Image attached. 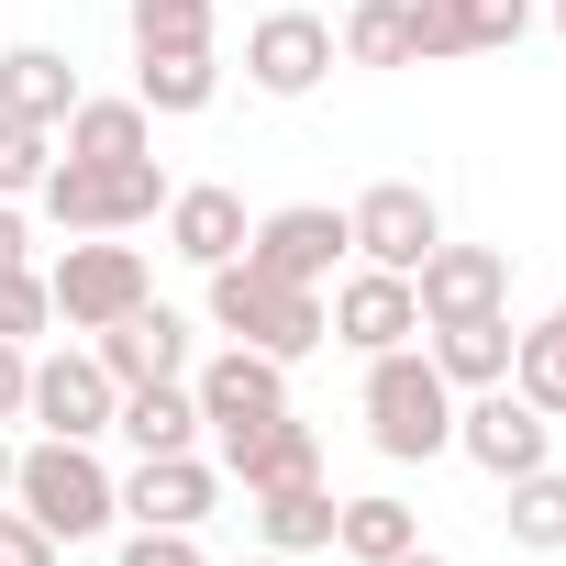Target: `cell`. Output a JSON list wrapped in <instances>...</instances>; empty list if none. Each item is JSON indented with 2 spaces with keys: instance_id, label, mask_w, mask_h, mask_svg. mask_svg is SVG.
<instances>
[{
  "instance_id": "6da1fadb",
  "label": "cell",
  "mask_w": 566,
  "mask_h": 566,
  "mask_svg": "<svg viewBox=\"0 0 566 566\" xmlns=\"http://www.w3.org/2000/svg\"><path fill=\"white\" fill-rule=\"evenodd\" d=\"M367 444H378L389 467H433V455H455V389H444V367H433L422 345L367 356Z\"/></svg>"
},
{
  "instance_id": "7a4b0ae2",
  "label": "cell",
  "mask_w": 566,
  "mask_h": 566,
  "mask_svg": "<svg viewBox=\"0 0 566 566\" xmlns=\"http://www.w3.org/2000/svg\"><path fill=\"white\" fill-rule=\"evenodd\" d=\"M12 511H34L56 544H90L123 522V478L101 467V444H67V433H34L12 455Z\"/></svg>"
},
{
  "instance_id": "3957f363",
  "label": "cell",
  "mask_w": 566,
  "mask_h": 566,
  "mask_svg": "<svg viewBox=\"0 0 566 566\" xmlns=\"http://www.w3.org/2000/svg\"><path fill=\"white\" fill-rule=\"evenodd\" d=\"M211 334L222 345H255V356H277V367H301L323 334H334V312H323V290H290V277H266V266H211Z\"/></svg>"
},
{
  "instance_id": "277c9868",
  "label": "cell",
  "mask_w": 566,
  "mask_h": 566,
  "mask_svg": "<svg viewBox=\"0 0 566 566\" xmlns=\"http://www.w3.org/2000/svg\"><path fill=\"white\" fill-rule=\"evenodd\" d=\"M34 211L56 233H134V222L167 211V167L156 156H56L45 189H34Z\"/></svg>"
},
{
  "instance_id": "5b68a950",
  "label": "cell",
  "mask_w": 566,
  "mask_h": 566,
  "mask_svg": "<svg viewBox=\"0 0 566 566\" xmlns=\"http://www.w3.org/2000/svg\"><path fill=\"white\" fill-rule=\"evenodd\" d=\"M45 290H56V323H67V334H101V323H123V312L156 301V266H145V244H123V233H78V244L45 266Z\"/></svg>"
},
{
  "instance_id": "8992f818",
  "label": "cell",
  "mask_w": 566,
  "mask_h": 566,
  "mask_svg": "<svg viewBox=\"0 0 566 566\" xmlns=\"http://www.w3.org/2000/svg\"><path fill=\"white\" fill-rule=\"evenodd\" d=\"M345 255H356V233H345L334 200H277V211H255V233H244V266L290 277V290H323Z\"/></svg>"
},
{
  "instance_id": "52a82bcc",
  "label": "cell",
  "mask_w": 566,
  "mask_h": 566,
  "mask_svg": "<svg viewBox=\"0 0 566 566\" xmlns=\"http://www.w3.org/2000/svg\"><path fill=\"white\" fill-rule=\"evenodd\" d=\"M345 233H356V266L411 277V266L444 244V211H433V189H422V178H378V189H356V200H345Z\"/></svg>"
},
{
  "instance_id": "ba28073f",
  "label": "cell",
  "mask_w": 566,
  "mask_h": 566,
  "mask_svg": "<svg viewBox=\"0 0 566 566\" xmlns=\"http://www.w3.org/2000/svg\"><path fill=\"white\" fill-rule=\"evenodd\" d=\"M455 455L489 467V478H522V467H555V422L500 378V389H467L455 400Z\"/></svg>"
},
{
  "instance_id": "9c48e42d",
  "label": "cell",
  "mask_w": 566,
  "mask_h": 566,
  "mask_svg": "<svg viewBox=\"0 0 566 566\" xmlns=\"http://www.w3.org/2000/svg\"><path fill=\"white\" fill-rule=\"evenodd\" d=\"M189 400H200V433L233 444V433H255L266 411H290V367L255 356V345H222L211 367H189Z\"/></svg>"
},
{
  "instance_id": "30bf717a",
  "label": "cell",
  "mask_w": 566,
  "mask_h": 566,
  "mask_svg": "<svg viewBox=\"0 0 566 566\" xmlns=\"http://www.w3.org/2000/svg\"><path fill=\"white\" fill-rule=\"evenodd\" d=\"M112 411H123V389H112V367H101L90 345H67V356H34V400H23V422H34V433L101 444V433H112Z\"/></svg>"
},
{
  "instance_id": "8fae6325",
  "label": "cell",
  "mask_w": 566,
  "mask_h": 566,
  "mask_svg": "<svg viewBox=\"0 0 566 566\" xmlns=\"http://www.w3.org/2000/svg\"><path fill=\"white\" fill-rule=\"evenodd\" d=\"M211 500H222V467L200 444L189 455H134V478H123V522H145V533H200Z\"/></svg>"
},
{
  "instance_id": "7c38bea8",
  "label": "cell",
  "mask_w": 566,
  "mask_h": 566,
  "mask_svg": "<svg viewBox=\"0 0 566 566\" xmlns=\"http://www.w3.org/2000/svg\"><path fill=\"white\" fill-rule=\"evenodd\" d=\"M244 78H255L266 101H312V90L334 78V23H323V12H266V23L244 34Z\"/></svg>"
},
{
  "instance_id": "4fadbf2b",
  "label": "cell",
  "mask_w": 566,
  "mask_h": 566,
  "mask_svg": "<svg viewBox=\"0 0 566 566\" xmlns=\"http://www.w3.org/2000/svg\"><path fill=\"white\" fill-rule=\"evenodd\" d=\"M411 301H422V323L511 312V255H500V244H433V255L411 266Z\"/></svg>"
},
{
  "instance_id": "5bb4252c",
  "label": "cell",
  "mask_w": 566,
  "mask_h": 566,
  "mask_svg": "<svg viewBox=\"0 0 566 566\" xmlns=\"http://www.w3.org/2000/svg\"><path fill=\"white\" fill-rule=\"evenodd\" d=\"M323 312H334V345H356V356L422 345V301H411V277H389V266H356Z\"/></svg>"
},
{
  "instance_id": "9a60e30c",
  "label": "cell",
  "mask_w": 566,
  "mask_h": 566,
  "mask_svg": "<svg viewBox=\"0 0 566 566\" xmlns=\"http://www.w3.org/2000/svg\"><path fill=\"white\" fill-rule=\"evenodd\" d=\"M90 356L112 367V389H156V378H189V323H178L167 301H145V312L101 323V334H90Z\"/></svg>"
},
{
  "instance_id": "2e32d148",
  "label": "cell",
  "mask_w": 566,
  "mask_h": 566,
  "mask_svg": "<svg viewBox=\"0 0 566 566\" xmlns=\"http://www.w3.org/2000/svg\"><path fill=\"white\" fill-rule=\"evenodd\" d=\"M156 222H167V255H189L200 277H211V266H233V255H244V233H255V222H244V200H233L222 178L167 189V211H156Z\"/></svg>"
},
{
  "instance_id": "e0dca14e",
  "label": "cell",
  "mask_w": 566,
  "mask_h": 566,
  "mask_svg": "<svg viewBox=\"0 0 566 566\" xmlns=\"http://www.w3.org/2000/svg\"><path fill=\"white\" fill-rule=\"evenodd\" d=\"M222 478H244V489H290V478H323V433H312L301 411H266L255 433H233V444H222Z\"/></svg>"
},
{
  "instance_id": "ac0fdd59",
  "label": "cell",
  "mask_w": 566,
  "mask_h": 566,
  "mask_svg": "<svg viewBox=\"0 0 566 566\" xmlns=\"http://www.w3.org/2000/svg\"><path fill=\"white\" fill-rule=\"evenodd\" d=\"M211 90H222V56H211V45H134V101H145L156 123L211 112Z\"/></svg>"
},
{
  "instance_id": "d6986e66",
  "label": "cell",
  "mask_w": 566,
  "mask_h": 566,
  "mask_svg": "<svg viewBox=\"0 0 566 566\" xmlns=\"http://www.w3.org/2000/svg\"><path fill=\"white\" fill-rule=\"evenodd\" d=\"M422 334H433L422 356L444 367V389H455V400L511 378V312H455V323H422Z\"/></svg>"
},
{
  "instance_id": "ffe728a7",
  "label": "cell",
  "mask_w": 566,
  "mask_h": 566,
  "mask_svg": "<svg viewBox=\"0 0 566 566\" xmlns=\"http://www.w3.org/2000/svg\"><path fill=\"white\" fill-rule=\"evenodd\" d=\"M255 500V544L266 555H334V489L290 478V489H244Z\"/></svg>"
},
{
  "instance_id": "44dd1931",
  "label": "cell",
  "mask_w": 566,
  "mask_h": 566,
  "mask_svg": "<svg viewBox=\"0 0 566 566\" xmlns=\"http://www.w3.org/2000/svg\"><path fill=\"white\" fill-rule=\"evenodd\" d=\"M0 112H12V123H67L78 112V67L56 56V45H12V56H0Z\"/></svg>"
},
{
  "instance_id": "7402d4cb",
  "label": "cell",
  "mask_w": 566,
  "mask_h": 566,
  "mask_svg": "<svg viewBox=\"0 0 566 566\" xmlns=\"http://www.w3.org/2000/svg\"><path fill=\"white\" fill-rule=\"evenodd\" d=\"M112 433H123L134 455H189V444H200V400H189V378H156V389H123Z\"/></svg>"
},
{
  "instance_id": "603a6c76",
  "label": "cell",
  "mask_w": 566,
  "mask_h": 566,
  "mask_svg": "<svg viewBox=\"0 0 566 566\" xmlns=\"http://www.w3.org/2000/svg\"><path fill=\"white\" fill-rule=\"evenodd\" d=\"M411 544H422L411 500H389V489H367V500H334V555H345V566H389V555H411Z\"/></svg>"
},
{
  "instance_id": "cb8c5ba5",
  "label": "cell",
  "mask_w": 566,
  "mask_h": 566,
  "mask_svg": "<svg viewBox=\"0 0 566 566\" xmlns=\"http://www.w3.org/2000/svg\"><path fill=\"white\" fill-rule=\"evenodd\" d=\"M56 145H67V156H156V112H145V101H90V90H78V112L56 123Z\"/></svg>"
},
{
  "instance_id": "d4e9b609",
  "label": "cell",
  "mask_w": 566,
  "mask_h": 566,
  "mask_svg": "<svg viewBox=\"0 0 566 566\" xmlns=\"http://www.w3.org/2000/svg\"><path fill=\"white\" fill-rule=\"evenodd\" d=\"M500 489H511V511H500L511 544H522V555H566V478H555V467H522V478H500Z\"/></svg>"
},
{
  "instance_id": "484cf974",
  "label": "cell",
  "mask_w": 566,
  "mask_h": 566,
  "mask_svg": "<svg viewBox=\"0 0 566 566\" xmlns=\"http://www.w3.org/2000/svg\"><path fill=\"white\" fill-rule=\"evenodd\" d=\"M511 389H522L544 422H566V323H522V334H511Z\"/></svg>"
},
{
  "instance_id": "4316f807",
  "label": "cell",
  "mask_w": 566,
  "mask_h": 566,
  "mask_svg": "<svg viewBox=\"0 0 566 566\" xmlns=\"http://www.w3.org/2000/svg\"><path fill=\"white\" fill-rule=\"evenodd\" d=\"M334 56L345 67H411V0H356Z\"/></svg>"
},
{
  "instance_id": "83f0119b",
  "label": "cell",
  "mask_w": 566,
  "mask_h": 566,
  "mask_svg": "<svg viewBox=\"0 0 566 566\" xmlns=\"http://www.w3.org/2000/svg\"><path fill=\"white\" fill-rule=\"evenodd\" d=\"M45 167H56V134L0 112V200H34V189H45Z\"/></svg>"
},
{
  "instance_id": "f1b7e54d",
  "label": "cell",
  "mask_w": 566,
  "mask_h": 566,
  "mask_svg": "<svg viewBox=\"0 0 566 566\" xmlns=\"http://www.w3.org/2000/svg\"><path fill=\"white\" fill-rule=\"evenodd\" d=\"M444 56H478L467 0H411V67H444Z\"/></svg>"
},
{
  "instance_id": "f546056e",
  "label": "cell",
  "mask_w": 566,
  "mask_h": 566,
  "mask_svg": "<svg viewBox=\"0 0 566 566\" xmlns=\"http://www.w3.org/2000/svg\"><path fill=\"white\" fill-rule=\"evenodd\" d=\"M56 323V290H45V266H0V345H34Z\"/></svg>"
},
{
  "instance_id": "4dcf8cb0",
  "label": "cell",
  "mask_w": 566,
  "mask_h": 566,
  "mask_svg": "<svg viewBox=\"0 0 566 566\" xmlns=\"http://www.w3.org/2000/svg\"><path fill=\"white\" fill-rule=\"evenodd\" d=\"M134 45H211V0H123Z\"/></svg>"
},
{
  "instance_id": "1f68e13d",
  "label": "cell",
  "mask_w": 566,
  "mask_h": 566,
  "mask_svg": "<svg viewBox=\"0 0 566 566\" xmlns=\"http://www.w3.org/2000/svg\"><path fill=\"white\" fill-rule=\"evenodd\" d=\"M56 555H67V544H56L34 511H12V500H0V566H56Z\"/></svg>"
},
{
  "instance_id": "d6a6232c",
  "label": "cell",
  "mask_w": 566,
  "mask_h": 566,
  "mask_svg": "<svg viewBox=\"0 0 566 566\" xmlns=\"http://www.w3.org/2000/svg\"><path fill=\"white\" fill-rule=\"evenodd\" d=\"M467 23H478V56L489 45H522L533 34V0H467Z\"/></svg>"
},
{
  "instance_id": "836d02e7",
  "label": "cell",
  "mask_w": 566,
  "mask_h": 566,
  "mask_svg": "<svg viewBox=\"0 0 566 566\" xmlns=\"http://www.w3.org/2000/svg\"><path fill=\"white\" fill-rule=\"evenodd\" d=\"M123 566H211V555H200V533H145V522H134Z\"/></svg>"
},
{
  "instance_id": "e575fe53",
  "label": "cell",
  "mask_w": 566,
  "mask_h": 566,
  "mask_svg": "<svg viewBox=\"0 0 566 566\" xmlns=\"http://www.w3.org/2000/svg\"><path fill=\"white\" fill-rule=\"evenodd\" d=\"M34 400V345H0V422H23Z\"/></svg>"
},
{
  "instance_id": "d590c367",
  "label": "cell",
  "mask_w": 566,
  "mask_h": 566,
  "mask_svg": "<svg viewBox=\"0 0 566 566\" xmlns=\"http://www.w3.org/2000/svg\"><path fill=\"white\" fill-rule=\"evenodd\" d=\"M0 266H34V222H23V200H0Z\"/></svg>"
},
{
  "instance_id": "8d00e7d4",
  "label": "cell",
  "mask_w": 566,
  "mask_h": 566,
  "mask_svg": "<svg viewBox=\"0 0 566 566\" xmlns=\"http://www.w3.org/2000/svg\"><path fill=\"white\" fill-rule=\"evenodd\" d=\"M12 455H23V444H12V422H0V500H12Z\"/></svg>"
},
{
  "instance_id": "74e56055",
  "label": "cell",
  "mask_w": 566,
  "mask_h": 566,
  "mask_svg": "<svg viewBox=\"0 0 566 566\" xmlns=\"http://www.w3.org/2000/svg\"><path fill=\"white\" fill-rule=\"evenodd\" d=\"M389 566H455V555H433V544H411V555H389Z\"/></svg>"
},
{
  "instance_id": "f35d334b",
  "label": "cell",
  "mask_w": 566,
  "mask_h": 566,
  "mask_svg": "<svg viewBox=\"0 0 566 566\" xmlns=\"http://www.w3.org/2000/svg\"><path fill=\"white\" fill-rule=\"evenodd\" d=\"M255 566H301V555H255Z\"/></svg>"
},
{
  "instance_id": "ab89813d",
  "label": "cell",
  "mask_w": 566,
  "mask_h": 566,
  "mask_svg": "<svg viewBox=\"0 0 566 566\" xmlns=\"http://www.w3.org/2000/svg\"><path fill=\"white\" fill-rule=\"evenodd\" d=\"M555 34H566V0H555Z\"/></svg>"
},
{
  "instance_id": "60d3db41",
  "label": "cell",
  "mask_w": 566,
  "mask_h": 566,
  "mask_svg": "<svg viewBox=\"0 0 566 566\" xmlns=\"http://www.w3.org/2000/svg\"><path fill=\"white\" fill-rule=\"evenodd\" d=\"M555 323H566V301H555Z\"/></svg>"
}]
</instances>
